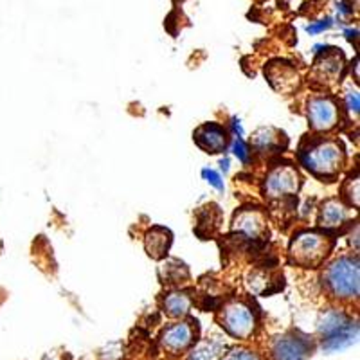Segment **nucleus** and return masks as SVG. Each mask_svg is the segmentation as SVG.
Segmentation results:
<instances>
[{"label":"nucleus","instance_id":"17","mask_svg":"<svg viewBox=\"0 0 360 360\" xmlns=\"http://www.w3.org/2000/svg\"><path fill=\"white\" fill-rule=\"evenodd\" d=\"M160 278L164 283H169V285H179V283H186V279L189 278L188 266L184 263H180L179 259H172V262H166L160 266Z\"/></svg>","mask_w":360,"mask_h":360},{"label":"nucleus","instance_id":"4","mask_svg":"<svg viewBox=\"0 0 360 360\" xmlns=\"http://www.w3.org/2000/svg\"><path fill=\"white\" fill-rule=\"evenodd\" d=\"M220 324L231 337L240 340H247L256 333L258 317L245 301L233 299L225 304L220 311Z\"/></svg>","mask_w":360,"mask_h":360},{"label":"nucleus","instance_id":"23","mask_svg":"<svg viewBox=\"0 0 360 360\" xmlns=\"http://www.w3.org/2000/svg\"><path fill=\"white\" fill-rule=\"evenodd\" d=\"M359 92L356 90H349V92H346V107H348V110L352 112V114H359Z\"/></svg>","mask_w":360,"mask_h":360},{"label":"nucleus","instance_id":"13","mask_svg":"<svg viewBox=\"0 0 360 360\" xmlns=\"http://www.w3.org/2000/svg\"><path fill=\"white\" fill-rule=\"evenodd\" d=\"M356 337H359V326L356 323H349L344 328H340L339 332L332 333L323 339V349L328 353L342 352V349L349 348L356 342Z\"/></svg>","mask_w":360,"mask_h":360},{"label":"nucleus","instance_id":"1","mask_svg":"<svg viewBox=\"0 0 360 360\" xmlns=\"http://www.w3.org/2000/svg\"><path fill=\"white\" fill-rule=\"evenodd\" d=\"M299 159L304 168L319 179H332L342 169L346 153L339 141L317 139L301 148Z\"/></svg>","mask_w":360,"mask_h":360},{"label":"nucleus","instance_id":"8","mask_svg":"<svg viewBox=\"0 0 360 360\" xmlns=\"http://www.w3.org/2000/svg\"><path fill=\"white\" fill-rule=\"evenodd\" d=\"M307 115L310 127L317 131H330L339 123V105L328 96H315L308 101Z\"/></svg>","mask_w":360,"mask_h":360},{"label":"nucleus","instance_id":"20","mask_svg":"<svg viewBox=\"0 0 360 360\" xmlns=\"http://www.w3.org/2000/svg\"><path fill=\"white\" fill-rule=\"evenodd\" d=\"M218 360H262V356L256 352H252V349L233 348L227 353H224Z\"/></svg>","mask_w":360,"mask_h":360},{"label":"nucleus","instance_id":"26","mask_svg":"<svg viewBox=\"0 0 360 360\" xmlns=\"http://www.w3.org/2000/svg\"><path fill=\"white\" fill-rule=\"evenodd\" d=\"M330 25H332V22H330V20H323V22H319V24L310 25V27H308V33H321V31L328 29V27H330Z\"/></svg>","mask_w":360,"mask_h":360},{"label":"nucleus","instance_id":"5","mask_svg":"<svg viewBox=\"0 0 360 360\" xmlns=\"http://www.w3.org/2000/svg\"><path fill=\"white\" fill-rule=\"evenodd\" d=\"M198 335V328L195 323L180 321V323L169 324L162 330L159 337V346L164 353L172 356L184 355L186 352L195 346Z\"/></svg>","mask_w":360,"mask_h":360},{"label":"nucleus","instance_id":"21","mask_svg":"<svg viewBox=\"0 0 360 360\" xmlns=\"http://www.w3.org/2000/svg\"><path fill=\"white\" fill-rule=\"evenodd\" d=\"M344 195L348 197V200L352 202L355 207H359V176L355 179H348V182L344 184Z\"/></svg>","mask_w":360,"mask_h":360},{"label":"nucleus","instance_id":"14","mask_svg":"<svg viewBox=\"0 0 360 360\" xmlns=\"http://www.w3.org/2000/svg\"><path fill=\"white\" fill-rule=\"evenodd\" d=\"M348 220V207L342 204L339 198H328L323 205H321L319 224L326 229H335L340 227L344 221Z\"/></svg>","mask_w":360,"mask_h":360},{"label":"nucleus","instance_id":"6","mask_svg":"<svg viewBox=\"0 0 360 360\" xmlns=\"http://www.w3.org/2000/svg\"><path fill=\"white\" fill-rule=\"evenodd\" d=\"M314 353V342L299 332L285 333L270 342V360H310Z\"/></svg>","mask_w":360,"mask_h":360},{"label":"nucleus","instance_id":"10","mask_svg":"<svg viewBox=\"0 0 360 360\" xmlns=\"http://www.w3.org/2000/svg\"><path fill=\"white\" fill-rule=\"evenodd\" d=\"M193 139L207 153H221L227 148V131L218 123H204L193 134Z\"/></svg>","mask_w":360,"mask_h":360},{"label":"nucleus","instance_id":"3","mask_svg":"<svg viewBox=\"0 0 360 360\" xmlns=\"http://www.w3.org/2000/svg\"><path fill=\"white\" fill-rule=\"evenodd\" d=\"M333 249V240L321 231H303L294 236L288 249L290 262L303 269H317L326 262Z\"/></svg>","mask_w":360,"mask_h":360},{"label":"nucleus","instance_id":"7","mask_svg":"<svg viewBox=\"0 0 360 360\" xmlns=\"http://www.w3.org/2000/svg\"><path fill=\"white\" fill-rule=\"evenodd\" d=\"M299 188H301V176H299L297 169L290 164H283V166L279 164V166L270 169L269 175H266L263 191H265L266 198L278 200V198L295 195Z\"/></svg>","mask_w":360,"mask_h":360},{"label":"nucleus","instance_id":"15","mask_svg":"<svg viewBox=\"0 0 360 360\" xmlns=\"http://www.w3.org/2000/svg\"><path fill=\"white\" fill-rule=\"evenodd\" d=\"M193 307V299L188 292H172L164 297L162 308L164 314L173 317V319H182L189 314Z\"/></svg>","mask_w":360,"mask_h":360},{"label":"nucleus","instance_id":"11","mask_svg":"<svg viewBox=\"0 0 360 360\" xmlns=\"http://www.w3.org/2000/svg\"><path fill=\"white\" fill-rule=\"evenodd\" d=\"M233 229L247 238H259L266 231V218L258 207H243L234 214Z\"/></svg>","mask_w":360,"mask_h":360},{"label":"nucleus","instance_id":"22","mask_svg":"<svg viewBox=\"0 0 360 360\" xmlns=\"http://www.w3.org/2000/svg\"><path fill=\"white\" fill-rule=\"evenodd\" d=\"M233 150H234V155H236L238 159L242 160V162H245V164L249 162V152H247L245 143H243V141L240 139V137H238V139H234Z\"/></svg>","mask_w":360,"mask_h":360},{"label":"nucleus","instance_id":"24","mask_svg":"<svg viewBox=\"0 0 360 360\" xmlns=\"http://www.w3.org/2000/svg\"><path fill=\"white\" fill-rule=\"evenodd\" d=\"M202 175L205 176V179H207V182L211 186H214V188L217 189H224V182H221V179H220V175H218L217 172H213V169H204V172H202Z\"/></svg>","mask_w":360,"mask_h":360},{"label":"nucleus","instance_id":"25","mask_svg":"<svg viewBox=\"0 0 360 360\" xmlns=\"http://www.w3.org/2000/svg\"><path fill=\"white\" fill-rule=\"evenodd\" d=\"M41 360H70V355L62 349H54V352L45 353V356Z\"/></svg>","mask_w":360,"mask_h":360},{"label":"nucleus","instance_id":"19","mask_svg":"<svg viewBox=\"0 0 360 360\" xmlns=\"http://www.w3.org/2000/svg\"><path fill=\"white\" fill-rule=\"evenodd\" d=\"M283 137V134L276 128H259L256 134H254V144L256 148H259L262 152H270V150H274L278 146L279 139Z\"/></svg>","mask_w":360,"mask_h":360},{"label":"nucleus","instance_id":"18","mask_svg":"<svg viewBox=\"0 0 360 360\" xmlns=\"http://www.w3.org/2000/svg\"><path fill=\"white\" fill-rule=\"evenodd\" d=\"M349 323H352V319H349L348 315H344L342 311H328L323 317V321L319 323V333L324 339V337L339 332L340 328H344Z\"/></svg>","mask_w":360,"mask_h":360},{"label":"nucleus","instance_id":"16","mask_svg":"<svg viewBox=\"0 0 360 360\" xmlns=\"http://www.w3.org/2000/svg\"><path fill=\"white\" fill-rule=\"evenodd\" d=\"M224 355V344L218 339H204L189 349L186 360H218Z\"/></svg>","mask_w":360,"mask_h":360},{"label":"nucleus","instance_id":"9","mask_svg":"<svg viewBox=\"0 0 360 360\" xmlns=\"http://www.w3.org/2000/svg\"><path fill=\"white\" fill-rule=\"evenodd\" d=\"M344 69V54L340 49L328 47L323 54L317 56L314 63V78L321 83L332 85L340 78Z\"/></svg>","mask_w":360,"mask_h":360},{"label":"nucleus","instance_id":"12","mask_svg":"<svg viewBox=\"0 0 360 360\" xmlns=\"http://www.w3.org/2000/svg\"><path fill=\"white\" fill-rule=\"evenodd\" d=\"M173 234L166 227H152L144 236V249L152 259H162L168 254Z\"/></svg>","mask_w":360,"mask_h":360},{"label":"nucleus","instance_id":"2","mask_svg":"<svg viewBox=\"0 0 360 360\" xmlns=\"http://www.w3.org/2000/svg\"><path fill=\"white\" fill-rule=\"evenodd\" d=\"M359 258L340 256L324 269L323 281L330 294L339 301H353L359 297L360 288Z\"/></svg>","mask_w":360,"mask_h":360}]
</instances>
